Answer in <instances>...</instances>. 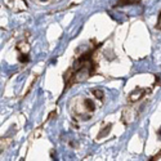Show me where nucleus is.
Instances as JSON below:
<instances>
[{"instance_id":"4","label":"nucleus","mask_w":161,"mask_h":161,"mask_svg":"<svg viewBox=\"0 0 161 161\" xmlns=\"http://www.w3.org/2000/svg\"><path fill=\"white\" fill-rule=\"evenodd\" d=\"M84 104H85V107H86V108H88L90 112L96 110V106H94V103L92 102V99H88V98H86V99L84 101Z\"/></svg>"},{"instance_id":"3","label":"nucleus","mask_w":161,"mask_h":161,"mask_svg":"<svg viewBox=\"0 0 161 161\" xmlns=\"http://www.w3.org/2000/svg\"><path fill=\"white\" fill-rule=\"evenodd\" d=\"M137 3H139L138 0H119L117 2V7H120V5H131V4H137Z\"/></svg>"},{"instance_id":"2","label":"nucleus","mask_w":161,"mask_h":161,"mask_svg":"<svg viewBox=\"0 0 161 161\" xmlns=\"http://www.w3.org/2000/svg\"><path fill=\"white\" fill-rule=\"evenodd\" d=\"M110 130H111V124H107L106 126H103V129L99 131V134H98V139H101V138H103L104 136H107V134L110 133Z\"/></svg>"},{"instance_id":"6","label":"nucleus","mask_w":161,"mask_h":161,"mask_svg":"<svg viewBox=\"0 0 161 161\" xmlns=\"http://www.w3.org/2000/svg\"><path fill=\"white\" fill-rule=\"evenodd\" d=\"M156 27L161 30V13L158 14V19H157V25H156Z\"/></svg>"},{"instance_id":"5","label":"nucleus","mask_w":161,"mask_h":161,"mask_svg":"<svg viewBox=\"0 0 161 161\" xmlns=\"http://www.w3.org/2000/svg\"><path fill=\"white\" fill-rule=\"evenodd\" d=\"M93 94H94V97L98 99H103V97H104V93L99 89H93Z\"/></svg>"},{"instance_id":"7","label":"nucleus","mask_w":161,"mask_h":161,"mask_svg":"<svg viewBox=\"0 0 161 161\" xmlns=\"http://www.w3.org/2000/svg\"><path fill=\"white\" fill-rule=\"evenodd\" d=\"M160 157H161V152H158V153H157L156 156H153V157H151L150 160H151V161H152V160H158Z\"/></svg>"},{"instance_id":"1","label":"nucleus","mask_w":161,"mask_h":161,"mask_svg":"<svg viewBox=\"0 0 161 161\" xmlns=\"http://www.w3.org/2000/svg\"><path fill=\"white\" fill-rule=\"evenodd\" d=\"M146 93H147V90H144V89H142V88H137V89H134V90L130 93V94H129L128 101H129L130 103L137 102V101H139L142 97H144Z\"/></svg>"}]
</instances>
